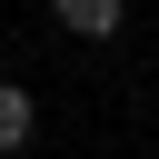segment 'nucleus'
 Returning <instances> with one entry per match:
<instances>
[{
	"label": "nucleus",
	"instance_id": "f257e3e1",
	"mask_svg": "<svg viewBox=\"0 0 159 159\" xmlns=\"http://www.w3.org/2000/svg\"><path fill=\"white\" fill-rule=\"evenodd\" d=\"M50 20H60V30H70V40H109V30H119V20H129V10H119V0H60V10H50Z\"/></svg>",
	"mask_w": 159,
	"mask_h": 159
},
{
	"label": "nucleus",
	"instance_id": "f03ea898",
	"mask_svg": "<svg viewBox=\"0 0 159 159\" xmlns=\"http://www.w3.org/2000/svg\"><path fill=\"white\" fill-rule=\"evenodd\" d=\"M30 129H40V99H30L20 80H0V159H10V149H20Z\"/></svg>",
	"mask_w": 159,
	"mask_h": 159
}]
</instances>
